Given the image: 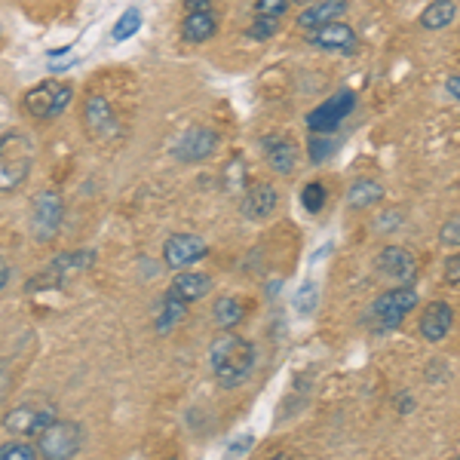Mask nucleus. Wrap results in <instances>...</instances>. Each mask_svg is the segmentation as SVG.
I'll return each instance as SVG.
<instances>
[{"mask_svg": "<svg viewBox=\"0 0 460 460\" xmlns=\"http://www.w3.org/2000/svg\"><path fill=\"white\" fill-rule=\"evenodd\" d=\"M209 292H212V277H206V273H190V270H181L178 277H172V283L166 288V295H172V298L184 304L203 301Z\"/></svg>", "mask_w": 460, "mask_h": 460, "instance_id": "f3484780", "label": "nucleus"}, {"mask_svg": "<svg viewBox=\"0 0 460 460\" xmlns=\"http://www.w3.org/2000/svg\"><path fill=\"white\" fill-rule=\"evenodd\" d=\"M445 279H448V283H460V252L457 255H448L445 258Z\"/></svg>", "mask_w": 460, "mask_h": 460, "instance_id": "72a5a7b5", "label": "nucleus"}, {"mask_svg": "<svg viewBox=\"0 0 460 460\" xmlns=\"http://www.w3.org/2000/svg\"><path fill=\"white\" fill-rule=\"evenodd\" d=\"M34 142L25 132H0V190H16L31 172Z\"/></svg>", "mask_w": 460, "mask_h": 460, "instance_id": "f03ea898", "label": "nucleus"}, {"mask_svg": "<svg viewBox=\"0 0 460 460\" xmlns=\"http://www.w3.org/2000/svg\"><path fill=\"white\" fill-rule=\"evenodd\" d=\"M353 108H356V93H350V89H341V93H335L332 99H325L323 105L307 114L310 132L332 136V132H338V126L353 114Z\"/></svg>", "mask_w": 460, "mask_h": 460, "instance_id": "6e6552de", "label": "nucleus"}, {"mask_svg": "<svg viewBox=\"0 0 460 460\" xmlns=\"http://www.w3.org/2000/svg\"><path fill=\"white\" fill-rule=\"evenodd\" d=\"M445 89H448V95L455 102H460V74H451L448 80H445Z\"/></svg>", "mask_w": 460, "mask_h": 460, "instance_id": "c9c22d12", "label": "nucleus"}, {"mask_svg": "<svg viewBox=\"0 0 460 460\" xmlns=\"http://www.w3.org/2000/svg\"><path fill=\"white\" fill-rule=\"evenodd\" d=\"M316 304H319V286L314 279H307V283L295 292V310H298L301 316H307V314H314Z\"/></svg>", "mask_w": 460, "mask_h": 460, "instance_id": "c85d7f7f", "label": "nucleus"}, {"mask_svg": "<svg viewBox=\"0 0 460 460\" xmlns=\"http://www.w3.org/2000/svg\"><path fill=\"white\" fill-rule=\"evenodd\" d=\"M84 129L93 138H99V142L117 136L114 108L108 105V99H102V95H89V99L84 102Z\"/></svg>", "mask_w": 460, "mask_h": 460, "instance_id": "f8f14e48", "label": "nucleus"}, {"mask_svg": "<svg viewBox=\"0 0 460 460\" xmlns=\"http://www.w3.org/2000/svg\"><path fill=\"white\" fill-rule=\"evenodd\" d=\"M377 270L384 277L396 279L399 286H411L418 279V258L402 246H387L377 255Z\"/></svg>", "mask_w": 460, "mask_h": 460, "instance_id": "9b49d317", "label": "nucleus"}, {"mask_svg": "<svg viewBox=\"0 0 460 460\" xmlns=\"http://www.w3.org/2000/svg\"><path fill=\"white\" fill-rule=\"evenodd\" d=\"M418 329L429 344H442V341L451 335V329H455V310H451V304L429 301L424 307V314H420Z\"/></svg>", "mask_w": 460, "mask_h": 460, "instance_id": "ddd939ff", "label": "nucleus"}, {"mask_svg": "<svg viewBox=\"0 0 460 460\" xmlns=\"http://www.w3.org/2000/svg\"><path fill=\"white\" fill-rule=\"evenodd\" d=\"M295 4H310V0H295Z\"/></svg>", "mask_w": 460, "mask_h": 460, "instance_id": "a19ab883", "label": "nucleus"}, {"mask_svg": "<svg viewBox=\"0 0 460 460\" xmlns=\"http://www.w3.org/2000/svg\"><path fill=\"white\" fill-rule=\"evenodd\" d=\"M95 264V255L93 252H62V255L53 258L49 264V273L53 277H71V273H80V270H89Z\"/></svg>", "mask_w": 460, "mask_h": 460, "instance_id": "5701e85b", "label": "nucleus"}, {"mask_svg": "<svg viewBox=\"0 0 460 460\" xmlns=\"http://www.w3.org/2000/svg\"><path fill=\"white\" fill-rule=\"evenodd\" d=\"M405 221V212L402 209H387L381 215V218L375 221V230L377 234H393V230H399Z\"/></svg>", "mask_w": 460, "mask_h": 460, "instance_id": "473e14b6", "label": "nucleus"}, {"mask_svg": "<svg viewBox=\"0 0 460 460\" xmlns=\"http://www.w3.org/2000/svg\"><path fill=\"white\" fill-rule=\"evenodd\" d=\"M0 460H40L37 445L28 439H13L0 445Z\"/></svg>", "mask_w": 460, "mask_h": 460, "instance_id": "bb28decb", "label": "nucleus"}, {"mask_svg": "<svg viewBox=\"0 0 460 460\" xmlns=\"http://www.w3.org/2000/svg\"><path fill=\"white\" fill-rule=\"evenodd\" d=\"M384 199V188L375 181V178H356L347 190V203L350 209H368V206H377Z\"/></svg>", "mask_w": 460, "mask_h": 460, "instance_id": "4be33fe9", "label": "nucleus"}, {"mask_svg": "<svg viewBox=\"0 0 460 460\" xmlns=\"http://www.w3.org/2000/svg\"><path fill=\"white\" fill-rule=\"evenodd\" d=\"M65 218V199L58 190H37L31 199V234L37 243H49Z\"/></svg>", "mask_w": 460, "mask_h": 460, "instance_id": "0eeeda50", "label": "nucleus"}, {"mask_svg": "<svg viewBox=\"0 0 460 460\" xmlns=\"http://www.w3.org/2000/svg\"><path fill=\"white\" fill-rule=\"evenodd\" d=\"M215 31H218V22H215V16L209 10L203 13H188L181 22V37L188 43H206L212 40Z\"/></svg>", "mask_w": 460, "mask_h": 460, "instance_id": "aec40b11", "label": "nucleus"}, {"mask_svg": "<svg viewBox=\"0 0 460 460\" xmlns=\"http://www.w3.org/2000/svg\"><path fill=\"white\" fill-rule=\"evenodd\" d=\"M4 123H6V99L0 95V129H4Z\"/></svg>", "mask_w": 460, "mask_h": 460, "instance_id": "58836bf2", "label": "nucleus"}, {"mask_svg": "<svg viewBox=\"0 0 460 460\" xmlns=\"http://www.w3.org/2000/svg\"><path fill=\"white\" fill-rule=\"evenodd\" d=\"M279 206V194L277 188H273L270 181H258L252 184V188L246 190V197H243V215H246L249 221H264L270 218L273 212H277Z\"/></svg>", "mask_w": 460, "mask_h": 460, "instance_id": "dca6fc26", "label": "nucleus"}, {"mask_svg": "<svg viewBox=\"0 0 460 460\" xmlns=\"http://www.w3.org/2000/svg\"><path fill=\"white\" fill-rule=\"evenodd\" d=\"M40 460H74L84 445V427L74 420H53L40 436L34 439Z\"/></svg>", "mask_w": 460, "mask_h": 460, "instance_id": "423d86ee", "label": "nucleus"}, {"mask_svg": "<svg viewBox=\"0 0 460 460\" xmlns=\"http://www.w3.org/2000/svg\"><path fill=\"white\" fill-rule=\"evenodd\" d=\"M215 319H218L221 329L230 332L246 319V307H243L240 298H221L218 304H215Z\"/></svg>", "mask_w": 460, "mask_h": 460, "instance_id": "b1692460", "label": "nucleus"}, {"mask_svg": "<svg viewBox=\"0 0 460 460\" xmlns=\"http://www.w3.org/2000/svg\"><path fill=\"white\" fill-rule=\"evenodd\" d=\"M325 199H329V194H325V184H323V181H307V184H304V190H301V206H304V209H307L310 215L323 212Z\"/></svg>", "mask_w": 460, "mask_h": 460, "instance_id": "cd10ccee", "label": "nucleus"}, {"mask_svg": "<svg viewBox=\"0 0 460 460\" xmlns=\"http://www.w3.org/2000/svg\"><path fill=\"white\" fill-rule=\"evenodd\" d=\"M396 408H399V414H411L414 411L411 393H399V396H396Z\"/></svg>", "mask_w": 460, "mask_h": 460, "instance_id": "f704fd0d", "label": "nucleus"}, {"mask_svg": "<svg viewBox=\"0 0 460 460\" xmlns=\"http://www.w3.org/2000/svg\"><path fill=\"white\" fill-rule=\"evenodd\" d=\"M215 151H218V136H215L212 129H206V126H194V129H188L172 147L175 157L184 160V163L209 160Z\"/></svg>", "mask_w": 460, "mask_h": 460, "instance_id": "9d476101", "label": "nucleus"}, {"mask_svg": "<svg viewBox=\"0 0 460 460\" xmlns=\"http://www.w3.org/2000/svg\"><path fill=\"white\" fill-rule=\"evenodd\" d=\"M439 243H442V246H448V249H460V215H451V218L442 221Z\"/></svg>", "mask_w": 460, "mask_h": 460, "instance_id": "7c9ffc66", "label": "nucleus"}, {"mask_svg": "<svg viewBox=\"0 0 460 460\" xmlns=\"http://www.w3.org/2000/svg\"><path fill=\"white\" fill-rule=\"evenodd\" d=\"M335 151H338V138L323 136V132H310V142H307L310 160H314V163H325Z\"/></svg>", "mask_w": 460, "mask_h": 460, "instance_id": "a878e982", "label": "nucleus"}, {"mask_svg": "<svg viewBox=\"0 0 460 460\" xmlns=\"http://www.w3.org/2000/svg\"><path fill=\"white\" fill-rule=\"evenodd\" d=\"M307 43L316 49H329V53H353L356 49V31L344 22H332L316 31H307Z\"/></svg>", "mask_w": 460, "mask_h": 460, "instance_id": "4468645a", "label": "nucleus"}, {"mask_svg": "<svg viewBox=\"0 0 460 460\" xmlns=\"http://www.w3.org/2000/svg\"><path fill=\"white\" fill-rule=\"evenodd\" d=\"M138 28H142V13H138V6H129V10H123V16L117 19L111 37H114L117 43H123V40H129L132 34H138Z\"/></svg>", "mask_w": 460, "mask_h": 460, "instance_id": "393cba45", "label": "nucleus"}, {"mask_svg": "<svg viewBox=\"0 0 460 460\" xmlns=\"http://www.w3.org/2000/svg\"><path fill=\"white\" fill-rule=\"evenodd\" d=\"M255 344L234 332H221L209 347V366L212 375L218 377V384L225 390H234L240 384L249 381V375L255 372Z\"/></svg>", "mask_w": 460, "mask_h": 460, "instance_id": "f257e3e1", "label": "nucleus"}, {"mask_svg": "<svg viewBox=\"0 0 460 460\" xmlns=\"http://www.w3.org/2000/svg\"><path fill=\"white\" fill-rule=\"evenodd\" d=\"M457 16V4L455 0H433V4H427V10L420 13V28L424 31H442V28H448L451 22Z\"/></svg>", "mask_w": 460, "mask_h": 460, "instance_id": "412c9836", "label": "nucleus"}, {"mask_svg": "<svg viewBox=\"0 0 460 460\" xmlns=\"http://www.w3.org/2000/svg\"><path fill=\"white\" fill-rule=\"evenodd\" d=\"M270 460H292V457H288V455H277V457H270Z\"/></svg>", "mask_w": 460, "mask_h": 460, "instance_id": "ea45409f", "label": "nucleus"}, {"mask_svg": "<svg viewBox=\"0 0 460 460\" xmlns=\"http://www.w3.org/2000/svg\"><path fill=\"white\" fill-rule=\"evenodd\" d=\"M277 31H279V19H264V16H255V22L246 28L249 40H270Z\"/></svg>", "mask_w": 460, "mask_h": 460, "instance_id": "c756f323", "label": "nucleus"}, {"mask_svg": "<svg viewBox=\"0 0 460 460\" xmlns=\"http://www.w3.org/2000/svg\"><path fill=\"white\" fill-rule=\"evenodd\" d=\"M71 99H74V89L68 84H62V80H43V84L31 86L22 95V108H25L34 120L47 123V120L62 117L65 111L71 108Z\"/></svg>", "mask_w": 460, "mask_h": 460, "instance_id": "20e7f679", "label": "nucleus"}, {"mask_svg": "<svg viewBox=\"0 0 460 460\" xmlns=\"http://www.w3.org/2000/svg\"><path fill=\"white\" fill-rule=\"evenodd\" d=\"M58 418L56 405L49 399H28V402H19L16 408H10L4 418V429L13 436V439H37L53 420Z\"/></svg>", "mask_w": 460, "mask_h": 460, "instance_id": "7ed1b4c3", "label": "nucleus"}, {"mask_svg": "<svg viewBox=\"0 0 460 460\" xmlns=\"http://www.w3.org/2000/svg\"><path fill=\"white\" fill-rule=\"evenodd\" d=\"M288 4L292 0H255V16H264V19H283Z\"/></svg>", "mask_w": 460, "mask_h": 460, "instance_id": "2f4dec72", "label": "nucleus"}, {"mask_svg": "<svg viewBox=\"0 0 460 460\" xmlns=\"http://www.w3.org/2000/svg\"><path fill=\"white\" fill-rule=\"evenodd\" d=\"M344 10H347V0H323V4H314L301 13L298 28H304V31H316V28L338 22V16H344Z\"/></svg>", "mask_w": 460, "mask_h": 460, "instance_id": "a211bd4d", "label": "nucleus"}, {"mask_svg": "<svg viewBox=\"0 0 460 460\" xmlns=\"http://www.w3.org/2000/svg\"><path fill=\"white\" fill-rule=\"evenodd\" d=\"M206 255H209V246H206L203 236L194 234H172L163 243V261L172 270H184V267L203 261Z\"/></svg>", "mask_w": 460, "mask_h": 460, "instance_id": "1a4fd4ad", "label": "nucleus"}, {"mask_svg": "<svg viewBox=\"0 0 460 460\" xmlns=\"http://www.w3.org/2000/svg\"><path fill=\"white\" fill-rule=\"evenodd\" d=\"M418 304H420L418 288H414V286H396V288H390V292L377 295L372 310H368V316H372L377 332H396L399 325L405 323V316L411 314Z\"/></svg>", "mask_w": 460, "mask_h": 460, "instance_id": "39448f33", "label": "nucleus"}, {"mask_svg": "<svg viewBox=\"0 0 460 460\" xmlns=\"http://www.w3.org/2000/svg\"><path fill=\"white\" fill-rule=\"evenodd\" d=\"M184 316H188V304L172 298V295H163L154 307V329H157V335H169L184 323Z\"/></svg>", "mask_w": 460, "mask_h": 460, "instance_id": "6ab92c4d", "label": "nucleus"}, {"mask_svg": "<svg viewBox=\"0 0 460 460\" xmlns=\"http://www.w3.org/2000/svg\"><path fill=\"white\" fill-rule=\"evenodd\" d=\"M10 261H6V255H4V252H0V292H4V288H6V283H10Z\"/></svg>", "mask_w": 460, "mask_h": 460, "instance_id": "e433bc0d", "label": "nucleus"}, {"mask_svg": "<svg viewBox=\"0 0 460 460\" xmlns=\"http://www.w3.org/2000/svg\"><path fill=\"white\" fill-rule=\"evenodd\" d=\"M457 460H460V457H457Z\"/></svg>", "mask_w": 460, "mask_h": 460, "instance_id": "79ce46f5", "label": "nucleus"}, {"mask_svg": "<svg viewBox=\"0 0 460 460\" xmlns=\"http://www.w3.org/2000/svg\"><path fill=\"white\" fill-rule=\"evenodd\" d=\"M261 151H264V160L273 172L279 175H292L295 166H298V145L286 136H267L261 138Z\"/></svg>", "mask_w": 460, "mask_h": 460, "instance_id": "2eb2a0df", "label": "nucleus"}, {"mask_svg": "<svg viewBox=\"0 0 460 460\" xmlns=\"http://www.w3.org/2000/svg\"><path fill=\"white\" fill-rule=\"evenodd\" d=\"M209 4H212V0H184V10H188V13H203V10H209Z\"/></svg>", "mask_w": 460, "mask_h": 460, "instance_id": "4c0bfd02", "label": "nucleus"}]
</instances>
